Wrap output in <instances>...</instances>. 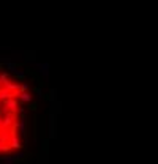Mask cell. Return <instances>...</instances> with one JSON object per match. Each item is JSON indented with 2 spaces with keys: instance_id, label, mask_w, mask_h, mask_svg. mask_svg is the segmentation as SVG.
<instances>
[{
  "instance_id": "2",
  "label": "cell",
  "mask_w": 158,
  "mask_h": 164,
  "mask_svg": "<svg viewBox=\"0 0 158 164\" xmlns=\"http://www.w3.org/2000/svg\"><path fill=\"white\" fill-rule=\"evenodd\" d=\"M10 147L11 148H16V150H21L22 148V145H21V142H19V139H18V136H11V142H10Z\"/></svg>"
},
{
  "instance_id": "3",
  "label": "cell",
  "mask_w": 158,
  "mask_h": 164,
  "mask_svg": "<svg viewBox=\"0 0 158 164\" xmlns=\"http://www.w3.org/2000/svg\"><path fill=\"white\" fill-rule=\"evenodd\" d=\"M18 98L21 100V103H30L32 101V95L29 93V92H21Z\"/></svg>"
},
{
  "instance_id": "4",
  "label": "cell",
  "mask_w": 158,
  "mask_h": 164,
  "mask_svg": "<svg viewBox=\"0 0 158 164\" xmlns=\"http://www.w3.org/2000/svg\"><path fill=\"white\" fill-rule=\"evenodd\" d=\"M13 158H14V161H22V160H24V153H22V151H19L18 155H14Z\"/></svg>"
},
{
  "instance_id": "5",
  "label": "cell",
  "mask_w": 158,
  "mask_h": 164,
  "mask_svg": "<svg viewBox=\"0 0 158 164\" xmlns=\"http://www.w3.org/2000/svg\"><path fill=\"white\" fill-rule=\"evenodd\" d=\"M30 109H32V111H37V104H35V103H32V104H30Z\"/></svg>"
},
{
  "instance_id": "1",
  "label": "cell",
  "mask_w": 158,
  "mask_h": 164,
  "mask_svg": "<svg viewBox=\"0 0 158 164\" xmlns=\"http://www.w3.org/2000/svg\"><path fill=\"white\" fill-rule=\"evenodd\" d=\"M49 137H55V115H49Z\"/></svg>"
}]
</instances>
